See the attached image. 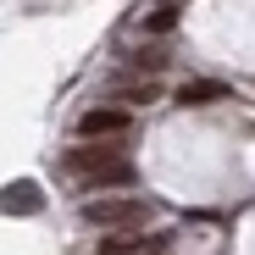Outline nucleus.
Here are the masks:
<instances>
[{"instance_id":"nucleus-3","label":"nucleus","mask_w":255,"mask_h":255,"mask_svg":"<svg viewBox=\"0 0 255 255\" xmlns=\"http://www.w3.org/2000/svg\"><path fill=\"white\" fill-rule=\"evenodd\" d=\"M128 122H133V117H128V106H89V111L78 117V133H83V139H100V133H128Z\"/></svg>"},{"instance_id":"nucleus-5","label":"nucleus","mask_w":255,"mask_h":255,"mask_svg":"<svg viewBox=\"0 0 255 255\" xmlns=\"http://www.w3.org/2000/svg\"><path fill=\"white\" fill-rule=\"evenodd\" d=\"M0 211H6V217H39V211H45V189L22 178L11 189H0Z\"/></svg>"},{"instance_id":"nucleus-2","label":"nucleus","mask_w":255,"mask_h":255,"mask_svg":"<svg viewBox=\"0 0 255 255\" xmlns=\"http://www.w3.org/2000/svg\"><path fill=\"white\" fill-rule=\"evenodd\" d=\"M83 222L89 228H139L150 222V200H133V194H100L83 205Z\"/></svg>"},{"instance_id":"nucleus-8","label":"nucleus","mask_w":255,"mask_h":255,"mask_svg":"<svg viewBox=\"0 0 255 255\" xmlns=\"http://www.w3.org/2000/svg\"><path fill=\"white\" fill-rule=\"evenodd\" d=\"M178 17H183V11L172 6V0H161V6L144 17V33H172V28H178Z\"/></svg>"},{"instance_id":"nucleus-1","label":"nucleus","mask_w":255,"mask_h":255,"mask_svg":"<svg viewBox=\"0 0 255 255\" xmlns=\"http://www.w3.org/2000/svg\"><path fill=\"white\" fill-rule=\"evenodd\" d=\"M67 172L78 183H133V161H128L117 144H100V139H83L67 150Z\"/></svg>"},{"instance_id":"nucleus-4","label":"nucleus","mask_w":255,"mask_h":255,"mask_svg":"<svg viewBox=\"0 0 255 255\" xmlns=\"http://www.w3.org/2000/svg\"><path fill=\"white\" fill-rule=\"evenodd\" d=\"M150 250H166V233H150V239H144V228H128V233H117V239H100L95 255H150Z\"/></svg>"},{"instance_id":"nucleus-7","label":"nucleus","mask_w":255,"mask_h":255,"mask_svg":"<svg viewBox=\"0 0 255 255\" xmlns=\"http://www.w3.org/2000/svg\"><path fill=\"white\" fill-rule=\"evenodd\" d=\"M117 100H122V106H155V100H161V83H155V78H144V83H117Z\"/></svg>"},{"instance_id":"nucleus-6","label":"nucleus","mask_w":255,"mask_h":255,"mask_svg":"<svg viewBox=\"0 0 255 255\" xmlns=\"http://www.w3.org/2000/svg\"><path fill=\"white\" fill-rule=\"evenodd\" d=\"M222 95H228L222 83H211V78H189L172 100H178V106H211V100H222Z\"/></svg>"},{"instance_id":"nucleus-9","label":"nucleus","mask_w":255,"mask_h":255,"mask_svg":"<svg viewBox=\"0 0 255 255\" xmlns=\"http://www.w3.org/2000/svg\"><path fill=\"white\" fill-rule=\"evenodd\" d=\"M133 67H150L155 72V67H166V50H133Z\"/></svg>"}]
</instances>
